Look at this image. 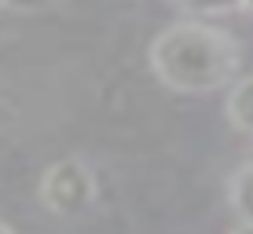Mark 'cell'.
<instances>
[{
	"instance_id": "9c48e42d",
	"label": "cell",
	"mask_w": 253,
	"mask_h": 234,
	"mask_svg": "<svg viewBox=\"0 0 253 234\" xmlns=\"http://www.w3.org/2000/svg\"><path fill=\"white\" fill-rule=\"evenodd\" d=\"M242 11H246L250 19H253V0H246V4H242Z\"/></svg>"
},
{
	"instance_id": "277c9868",
	"label": "cell",
	"mask_w": 253,
	"mask_h": 234,
	"mask_svg": "<svg viewBox=\"0 0 253 234\" xmlns=\"http://www.w3.org/2000/svg\"><path fill=\"white\" fill-rule=\"evenodd\" d=\"M228 205L239 216V223H253V161L239 165L228 179Z\"/></svg>"
},
{
	"instance_id": "5b68a950",
	"label": "cell",
	"mask_w": 253,
	"mask_h": 234,
	"mask_svg": "<svg viewBox=\"0 0 253 234\" xmlns=\"http://www.w3.org/2000/svg\"><path fill=\"white\" fill-rule=\"evenodd\" d=\"M180 11H187L191 19H224V15L242 11L246 0H172Z\"/></svg>"
},
{
	"instance_id": "7a4b0ae2",
	"label": "cell",
	"mask_w": 253,
	"mask_h": 234,
	"mask_svg": "<svg viewBox=\"0 0 253 234\" xmlns=\"http://www.w3.org/2000/svg\"><path fill=\"white\" fill-rule=\"evenodd\" d=\"M37 198L51 216H81L99 198V183H95L92 165L81 161V158L51 161L44 168V176H41Z\"/></svg>"
},
{
	"instance_id": "52a82bcc",
	"label": "cell",
	"mask_w": 253,
	"mask_h": 234,
	"mask_svg": "<svg viewBox=\"0 0 253 234\" xmlns=\"http://www.w3.org/2000/svg\"><path fill=\"white\" fill-rule=\"evenodd\" d=\"M231 234H253V223H239V227H235Z\"/></svg>"
},
{
	"instance_id": "ba28073f",
	"label": "cell",
	"mask_w": 253,
	"mask_h": 234,
	"mask_svg": "<svg viewBox=\"0 0 253 234\" xmlns=\"http://www.w3.org/2000/svg\"><path fill=\"white\" fill-rule=\"evenodd\" d=\"M0 234H15V227H11V223H4V220H0Z\"/></svg>"
},
{
	"instance_id": "3957f363",
	"label": "cell",
	"mask_w": 253,
	"mask_h": 234,
	"mask_svg": "<svg viewBox=\"0 0 253 234\" xmlns=\"http://www.w3.org/2000/svg\"><path fill=\"white\" fill-rule=\"evenodd\" d=\"M224 114H228L231 128L253 139V73L239 77L228 88V102H224Z\"/></svg>"
},
{
	"instance_id": "6da1fadb",
	"label": "cell",
	"mask_w": 253,
	"mask_h": 234,
	"mask_svg": "<svg viewBox=\"0 0 253 234\" xmlns=\"http://www.w3.org/2000/svg\"><path fill=\"white\" fill-rule=\"evenodd\" d=\"M151 70L169 92L209 95L216 88H231L239 81L242 48L231 33L216 30L202 19L172 22L151 40Z\"/></svg>"
},
{
	"instance_id": "8992f818",
	"label": "cell",
	"mask_w": 253,
	"mask_h": 234,
	"mask_svg": "<svg viewBox=\"0 0 253 234\" xmlns=\"http://www.w3.org/2000/svg\"><path fill=\"white\" fill-rule=\"evenodd\" d=\"M55 7V0H0V11H11V15H41Z\"/></svg>"
}]
</instances>
